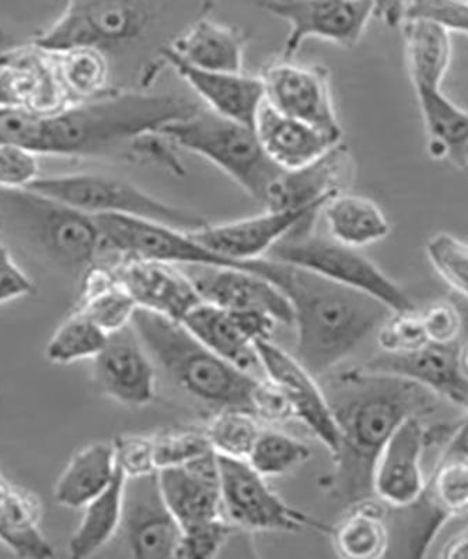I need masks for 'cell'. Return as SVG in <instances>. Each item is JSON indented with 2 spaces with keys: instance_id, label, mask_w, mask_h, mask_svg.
<instances>
[{
  "instance_id": "cell-1",
  "label": "cell",
  "mask_w": 468,
  "mask_h": 559,
  "mask_svg": "<svg viewBox=\"0 0 468 559\" xmlns=\"http://www.w3.org/2000/svg\"><path fill=\"white\" fill-rule=\"evenodd\" d=\"M321 388L340 431V447L320 484L348 507L375 497L377 457L396 429L407 418L432 414L442 399L411 379L366 367L328 372Z\"/></svg>"
},
{
  "instance_id": "cell-2",
  "label": "cell",
  "mask_w": 468,
  "mask_h": 559,
  "mask_svg": "<svg viewBox=\"0 0 468 559\" xmlns=\"http://www.w3.org/2000/svg\"><path fill=\"white\" fill-rule=\"evenodd\" d=\"M198 109L197 103L180 96L108 92L46 114L39 154L141 162L144 139Z\"/></svg>"
},
{
  "instance_id": "cell-3",
  "label": "cell",
  "mask_w": 468,
  "mask_h": 559,
  "mask_svg": "<svg viewBox=\"0 0 468 559\" xmlns=\"http://www.w3.org/2000/svg\"><path fill=\"white\" fill-rule=\"evenodd\" d=\"M272 283L285 293L293 309V356L316 378L340 367L393 313L367 294L292 264L278 262Z\"/></svg>"
},
{
  "instance_id": "cell-4",
  "label": "cell",
  "mask_w": 468,
  "mask_h": 559,
  "mask_svg": "<svg viewBox=\"0 0 468 559\" xmlns=\"http://www.w3.org/2000/svg\"><path fill=\"white\" fill-rule=\"evenodd\" d=\"M131 324L156 368L188 396L215 412L236 408L256 416L264 379L219 357L182 322L138 307Z\"/></svg>"
},
{
  "instance_id": "cell-5",
  "label": "cell",
  "mask_w": 468,
  "mask_h": 559,
  "mask_svg": "<svg viewBox=\"0 0 468 559\" xmlns=\"http://www.w3.org/2000/svg\"><path fill=\"white\" fill-rule=\"evenodd\" d=\"M159 133L173 146L206 158L261 204H266L268 191L283 173L264 152L250 124L208 108L166 124Z\"/></svg>"
},
{
  "instance_id": "cell-6",
  "label": "cell",
  "mask_w": 468,
  "mask_h": 559,
  "mask_svg": "<svg viewBox=\"0 0 468 559\" xmlns=\"http://www.w3.org/2000/svg\"><path fill=\"white\" fill-rule=\"evenodd\" d=\"M167 7L168 0H69L34 47L44 52L132 47L151 35Z\"/></svg>"
},
{
  "instance_id": "cell-7",
  "label": "cell",
  "mask_w": 468,
  "mask_h": 559,
  "mask_svg": "<svg viewBox=\"0 0 468 559\" xmlns=\"http://www.w3.org/2000/svg\"><path fill=\"white\" fill-rule=\"evenodd\" d=\"M308 219L268 252L266 258L317 274L343 287L356 289L385 304L393 312L414 311L416 304L395 280L360 252L330 236L315 233Z\"/></svg>"
},
{
  "instance_id": "cell-8",
  "label": "cell",
  "mask_w": 468,
  "mask_h": 559,
  "mask_svg": "<svg viewBox=\"0 0 468 559\" xmlns=\"http://www.w3.org/2000/svg\"><path fill=\"white\" fill-rule=\"evenodd\" d=\"M27 189L89 216L127 214L184 231H194L208 224L199 214L172 206L112 175L81 173L39 177Z\"/></svg>"
},
{
  "instance_id": "cell-9",
  "label": "cell",
  "mask_w": 468,
  "mask_h": 559,
  "mask_svg": "<svg viewBox=\"0 0 468 559\" xmlns=\"http://www.w3.org/2000/svg\"><path fill=\"white\" fill-rule=\"evenodd\" d=\"M0 213L34 233L55 261L71 269L91 267L102 253V238L93 216L20 189H0Z\"/></svg>"
},
{
  "instance_id": "cell-10",
  "label": "cell",
  "mask_w": 468,
  "mask_h": 559,
  "mask_svg": "<svg viewBox=\"0 0 468 559\" xmlns=\"http://www.w3.org/2000/svg\"><path fill=\"white\" fill-rule=\"evenodd\" d=\"M218 462L223 513L234 527L247 532L296 533L315 528L331 533L328 524L288 506L247 461L218 454Z\"/></svg>"
},
{
  "instance_id": "cell-11",
  "label": "cell",
  "mask_w": 468,
  "mask_h": 559,
  "mask_svg": "<svg viewBox=\"0 0 468 559\" xmlns=\"http://www.w3.org/2000/svg\"><path fill=\"white\" fill-rule=\"evenodd\" d=\"M258 7L289 24L282 59L295 58L308 38L351 49L375 17L373 0H260Z\"/></svg>"
},
{
  "instance_id": "cell-12",
  "label": "cell",
  "mask_w": 468,
  "mask_h": 559,
  "mask_svg": "<svg viewBox=\"0 0 468 559\" xmlns=\"http://www.w3.org/2000/svg\"><path fill=\"white\" fill-rule=\"evenodd\" d=\"M260 78L266 102L277 111L342 139L327 68L280 58L267 63Z\"/></svg>"
},
{
  "instance_id": "cell-13",
  "label": "cell",
  "mask_w": 468,
  "mask_h": 559,
  "mask_svg": "<svg viewBox=\"0 0 468 559\" xmlns=\"http://www.w3.org/2000/svg\"><path fill=\"white\" fill-rule=\"evenodd\" d=\"M326 202L293 209H267L257 216L222 224H207L188 231L196 241L234 262L256 261L303 223L316 218Z\"/></svg>"
},
{
  "instance_id": "cell-14",
  "label": "cell",
  "mask_w": 468,
  "mask_h": 559,
  "mask_svg": "<svg viewBox=\"0 0 468 559\" xmlns=\"http://www.w3.org/2000/svg\"><path fill=\"white\" fill-rule=\"evenodd\" d=\"M256 348L261 371L285 397L293 417L301 419L334 456L340 447V431L321 383L293 354L271 341H258Z\"/></svg>"
},
{
  "instance_id": "cell-15",
  "label": "cell",
  "mask_w": 468,
  "mask_h": 559,
  "mask_svg": "<svg viewBox=\"0 0 468 559\" xmlns=\"http://www.w3.org/2000/svg\"><path fill=\"white\" fill-rule=\"evenodd\" d=\"M121 528L133 558H177L183 531L163 497L159 472L127 478Z\"/></svg>"
},
{
  "instance_id": "cell-16",
  "label": "cell",
  "mask_w": 468,
  "mask_h": 559,
  "mask_svg": "<svg viewBox=\"0 0 468 559\" xmlns=\"http://www.w3.org/2000/svg\"><path fill=\"white\" fill-rule=\"evenodd\" d=\"M156 369L131 323L109 333L106 346L93 358V379L100 393L129 407L153 401Z\"/></svg>"
},
{
  "instance_id": "cell-17",
  "label": "cell",
  "mask_w": 468,
  "mask_h": 559,
  "mask_svg": "<svg viewBox=\"0 0 468 559\" xmlns=\"http://www.w3.org/2000/svg\"><path fill=\"white\" fill-rule=\"evenodd\" d=\"M423 417L407 418L396 429L386 447L378 454L373 491L375 497L393 509L414 506L426 488L423 476V453L431 438Z\"/></svg>"
},
{
  "instance_id": "cell-18",
  "label": "cell",
  "mask_w": 468,
  "mask_h": 559,
  "mask_svg": "<svg viewBox=\"0 0 468 559\" xmlns=\"http://www.w3.org/2000/svg\"><path fill=\"white\" fill-rule=\"evenodd\" d=\"M203 302L232 312L271 314L278 323L293 326V309L285 293L270 280L243 269L180 266Z\"/></svg>"
},
{
  "instance_id": "cell-19",
  "label": "cell",
  "mask_w": 468,
  "mask_h": 559,
  "mask_svg": "<svg viewBox=\"0 0 468 559\" xmlns=\"http://www.w3.org/2000/svg\"><path fill=\"white\" fill-rule=\"evenodd\" d=\"M112 271L139 308L173 321L183 322L186 314L202 302L191 280L177 264L121 258Z\"/></svg>"
},
{
  "instance_id": "cell-20",
  "label": "cell",
  "mask_w": 468,
  "mask_h": 559,
  "mask_svg": "<svg viewBox=\"0 0 468 559\" xmlns=\"http://www.w3.org/2000/svg\"><path fill=\"white\" fill-rule=\"evenodd\" d=\"M159 483L182 531L226 518L215 452L203 454L183 466L162 468Z\"/></svg>"
},
{
  "instance_id": "cell-21",
  "label": "cell",
  "mask_w": 468,
  "mask_h": 559,
  "mask_svg": "<svg viewBox=\"0 0 468 559\" xmlns=\"http://www.w3.org/2000/svg\"><path fill=\"white\" fill-rule=\"evenodd\" d=\"M157 55L164 67H171L208 109L253 127L258 109L266 102L260 76L194 68L177 58L166 45L159 48Z\"/></svg>"
},
{
  "instance_id": "cell-22",
  "label": "cell",
  "mask_w": 468,
  "mask_h": 559,
  "mask_svg": "<svg viewBox=\"0 0 468 559\" xmlns=\"http://www.w3.org/2000/svg\"><path fill=\"white\" fill-rule=\"evenodd\" d=\"M355 169L351 150L337 143L308 166L283 171L268 191L264 206L293 209L327 202L338 193L350 192Z\"/></svg>"
},
{
  "instance_id": "cell-23",
  "label": "cell",
  "mask_w": 468,
  "mask_h": 559,
  "mask_svg": "<svg viewBox=\"0 0 468 559\" xmlns=\"http://www.w3.org/2000/svg\"><path fill=\"white\" fill-rule=\"evenodd\" d=\"M457 347L426 344L410 354H387L372 359L366 368L411 379L453 406L468 411V381L459 368Z\"/></svg>"
},
{
  "instance_id": "cell-24",
  "label": "cell",
  "mask_w": 468,
  "mask_h": 559,
  "mask_svg": "<svg viewBox=\"0 0 468 559\" xmlns=\"http://www.w3.org/2000/svg\"><path fill=\"white\" fill-rule=\"evenodd\" d=\"M253 128L264 152L283 171L308 166L342 140L277 111L267 102L258 109Z\"/></svg>"
},
{
  "instance_id": "cell-25",
  "label": "cell",
  "mask_w": 468,
  "mask_h": 559,
  "mask_svg": "<svg viewBox=\"0 0 468 559\" xmlns=\"http://www.w3.org/2000/svg\"><path fill=\"white\" fill-rule=\"evenodd\" d=\"M248 35L243 29L199 14L166 47L194 68L213 72H243Z\"/></svg>"
},
{
  "instance_id": "cell-26",
  "label": "cell",
  "mask_w": 468,
  "mask_h": 559,
  "mask_svg": "<svg viewBox=\"0 0 468 559\" xmlns=\"http://www.w3.org/2000/svg\"><path fill=\"white\" fill-rule=\"evenodd\" d=\"M42 503L33 492L14 486L0 473V542L22 558L55 556L42 528Z\"/></svg>"
},
{
  "instance_id": "cell-27",
  "label": "cell",
  "mask_w": 468,
  "mask_h": 559,
  "mask_svg": "<svg viewBox=\"0 0 468 559\" xmlns=\"http://www.w3.org/2000/svg\"><path fill=\"white\" fill-rule=\"evenodd\" d=\"M385 503L376 497L348 506L341 521L331 526L334 550L350 559H377L391 548V528Z\"/></svg>"
},
{
  "instance_id": "cell-28",
  "label": "cell",
  "mask_w": 468,
  "mask_h": 559,
  "mask_svg": "<svg viewBox=\"0 0 468 559\" xmlns=\"http://www.w3.org/2000/svg\"><path fill=\"white\" fill-rule=\"evenodd\" d=\"M182 323L203 346L234 367L250 373L261 369L256 343L243 331L231 311L202 301L186 314Z\"/></svg>"
},
{
  "instance_id": "cell-29",
  "label": "cell",
  "mask_w": 468,
  "mask_h": 559,
  "mask_svg": "<svg viewBox=\"0 0 468 559\" xmlns=\"http://www.w3.org/2000/svg\"><path fill=\"white\" fill-rule=\"evenodd\" d=\"M118 471L114 445L92 443L73 454L54 488L59 506L84 508L112 484Z\"/></svg>"
},
{
  "instance_id": "cell-30",
  "label": "cell",
  "mask_w": 468,
  "mask_h": 559,
  "mask_svg": "<svg viewBox=\"0 0 468 559\" xmlns=\"http://www.w3.org/2000/svg\"><path fill=\"white\" fill-rule=\"evenodd\" d=\"M321 213L328 236L348 247H367L382 241L391 231L386 214L372 199L350 192L328 199Z\"/></svg>"
},
{
  "instance_id": "cell-31",
  "label": "cell",
  "mask_w": 468,
  "mask_h": 559,
  "mask_svg": "<svg viewBox=\"0 0 468 559\" xmlns=\"http://www.w3.org/2000/svg\"><path fill=\"white\" fill-rule=\"evenodd\" d=\"M416 94L430 134L431 156L449 158L456 167L466 168L468 112L451 102L441 87L416 88Z\"/></svg>"
},
{
  "instance_id": "cell-32",
  "label": "cell",
  "mask_w": 468,
  "mask_h": 559,
  "mask_svg": "<svg viewBox=\"0 0 468 559\" xmlns=\"http://www.w3.org/2000/svg\"><path fill=\"white\" fill-rule=\"evenodd\" d=\"M126 483L127 477L118 468L112 484L84 507L82 521L68 544L72 558L83 559L94 556L119 532L122 523Z\"/></svg>"
},
{
  "instance_id": "cell-33",
  "label": "cell",
  "mask_w": 468,
  "mask_h": 559,
  "mask_svg": "<svg viewBox=\"0 0 468 559\" xmlns=\"http://www.w3.org/2000/svg\"><path fill=\"white\" fill-rule=\"evenodd\" d=\"M401 26L412 86L441 87L452 61L451 33L426 22H402Z\"/></svg>"
},
{
  "instance_id": "cell-34",
  "label": "cell",
  "mask_w": 468,
  "mask_h": 559,
  "mask_svg": "<svg viewBox=\"0 0 468 559\" xmlns=\"http://www.w3.org/2000/svg\"><path fill=\"white\" fill-rule=\"evenodd\" d=\"M51 57L68 104L86 102L108 93L109 64L106 52L96 48H72L47 52Z\"/></svg>"
},
{
  "instance_id": "cell-35",
  "label": "cell",
  "mask_w": 468,
  "mask_h": 559,
  "mask_svg": "<svg viewBox=\"0 0 468 559\" xmlns=\"http://www.w3.org/2000/svg\"><path fill=\"white\" fill-rule=\"evenodd\" d=\"M137 302L118 283L112 267H94L84 280L78 311L86 314L106 333L128 326L137 311Z\"/></svg>"
},
{
  "instance_id": "cell-36",
  "label": "cell",
  "mask_w": 468,
  "mask_h": 559,
  "mask_svg": "<svg viewBox=\"0 0 468 559\" xmlns=\"http://www.w3.org/2000/svg\"><path fill=\"white\" fill-rule=\"evenodd\" d=\"M442 524L468 513V456L443 453L421 498Z\"/></svg>"
},
{
  "instance_id": "cell-37",
  "label": "cell",
  "mask_w": 468,
  "mask_h": 559,
  "mask_svg": "<svg viewBox=\"0 0 468 559\" xmlns=\"http://www.w3.org/2000/svg\"><path fill=\"white\" fill-rule=\"evenodd\" d=\"M108 333L81 311L73 312L49 338L46 356L57 366L94 358L106 346Z\"/></svg>"
},
{
  "instance_id": "cell-38",
  "label": "cell",
  "mask_w": 468,
  "mask_h": 559,
  "mask_svg": "<svg viewBox=\"0 0 468 559\" xmlns=\"http://www.w3.org/2000/svg\"><path fill=\"white\" fill-rule=\"evenodd\" d=\"M312 456L301 439L276 429H261L247 462L262 477H280L295 471Z\"/></svg>"
},
{
  "instance_id": "cell-39",
  "label": "cell",
  "mask_w": 468,
  "mask_h": 559,
  "mask_svg": "<svg viewBox=\"0 0 468 559\" xmlns=\"http://www.w3.org/2000/svg\"><path fill=\"white\" fill-rule=\"evenodd\" d=\"M260 432L258 418L236 408L217 412L206 431L215 453L238 461H247Z\"/></svg>"
},
{
  "instance_id": "cell-40",
  "label": "cell",
  "mask_w": 468,
  "mask_h": 559,
  "mask_svg": "<svg viewBox=\"0 0 468 559\" xmlns=\"http://www.w3.org/2000/svg\"><path fill=\"white\" fill-rule=\"evenodd\" d=\"M425 251L437 274L468 304V242L437 233L428 239Z\"/></svg>"
},
{
  "instance_id": "cell-41",
  "label": "cell",
  "mask_w": 468,
  "mask_h": 559,
  "mask_svg": "<svg viewBox=\"0 0 468 559\" xmlns=\"http://www.w3.org/2000/svg\"><path fill=\"white\" fill-rule=\"evenodd\" d=\"M420 313L431 344L457 347L468 336V313L459 304L436 301Z\"/></svg>"
},
{
  "instance_id": "cell-42",
  "label": "cell",
  "mask_w": 468,
  "mask_h": 559,
  "mask_svg": "<svg viewBox=\"0 0 468 559\" xmlns=\"http://www.w3.org/2000/svg\"><path fill=\"white\" fill-rule=\"evenodd\" d=\"M376 334L378 347L387 354H410L430 344L421 313L417 309L393 312Z\"/></svg>"
},
{
  "instance_id": "cell-43",
  "label": "cell",
  "mask_w": 468,
  "mask_h": 559,
  "mask_svg": "<svg viewBox=\"0 0 468 559\" xmlns=\"http://www.w3.org/2000/svg\"><path fill=\"white\" fill-rule=\"evenodd\" d=\"M153 448L157 471L183 466L213 451L207 433L192 431V429L153 437Z\"/></svg>"
},
{
  "instance_id": "cell-44",
  "label": "cell",
  "mask_w": 468,
  "mask_h": 559,
  "mask_svg": "<svg viewBox=\"0 0 468 559\" xmlns=\"http://www.w3.org/2000/svg\"><path fill=\"white\" fill-rule=\"evenodd\" d=\"M402 22H426L468 35V0H407Z\"/></svg>"
},
{
  "instance_id": "cell-45",
  "label": "cell",
  "mask_w": 468,
  "mask_h": 559,
  "mask_svg": "<svg viewBox=\"0 0 468 559\" xmlns=\"http://www.w3.org/2000/svg\"><path fill=\"white\" fill-rule=\"evenodd\" d=\"M234 526L226 518L183 531L177 558L208 559L217 557L231 540Z\"/></svg>"
},
{
  "instance_id": "cell-46",
  "label": "cell",
  "mask_w": 468,
  "mask_h": 559,
  "mask_svg": "<svg viewBox=\"0 0 468 559\" xmlns=\"http://www.w3.org/2000/svg\"><path fill=\"white\" fill-rule=\"evenodd\" d=\"M39 177L38 154L13 144H0V189H27Z\"/></svg>"
},
{
  "instance_id": "cell-47",
  "label": "cell",
  "mask_w": 468,
  "mask_h": 559,
  "mask_svg": "<svg viewBox=\"0 0 468 559\" xmlns=\"http://www.w3.org/2000/svg\"><path fill=\"white\" fill-rule=\"evenodd\" d=\"M119 471L127 478L147 476L156 473L153 438L142 436H121L113 443Z\"/></svg>"
},
{
  "instance_id": "cell-48",
  "label": "cell",
  "mask_w": 468,
  "mask_h": 559,
  "mask_svg": "<svg viewBox=\"0 0 468 559\" xmlns=\"http://www.w3.org/2000/svg\"><path fill=\"white\" fill-rule=\"evenodd\" d=\"M34 292V284L17 266L7 243L0 238V304L16 301Z\"/></svg>"
},
{
  "instance_id": "cell-49",
  "label": "cell",
  "mask_w": 468,
  "mask_h": 559,
  "mask_svg": "<svg viewBox=\"0 0 468 559\" xmlns=\"http://www.w3.org/2000/svg\"><path fill=\"white\" fill-rule=\"evenodd\" d=\"M373 3L376 19L385 22L388 27L401 26L407 0H373Z\"/></svg>"
},
{
  "instance_id": "cell-50",
  "label": "cell",
  "mask_w": 468,
  "mask_h": 559,
  "mask_svg": "<svg viewBox=\"0 0 468 559\" xmlns=\"http://www.w3.org/2000/svg\"><path fill=\"white\" fill-rule=\"evenodd\" d=\"M440 557L443 559H468V524L445 543Z\"/></svg>"
},
{
  "instance_id": "cell-51",
  "label": "cell",
  "mask_w": 468,
  "mask_h": 559,
  "mask_svg": "<svg viewBox=\"0 0 468 559\" xmlns=\"http://www.w3.org/2000/svg\"><path fill=\"white\" fill-rule=\"evenodd\" d=\"M445 452L468 456V411L465 419L453 431L451 442L447 443Z\"/></svg>"
},
{
  "instance_id": "cell-52",
  "label": "cell",
  "mask_w": 468,
  "mask_h": 559,
  "mask_svg": "<svg viewBox=\"0 0 468 559\" xmlns=\"http://www.w3.org/2000/svg\"><path fill=\"white\" fill-rule=\"evenodd\" d=\"M457 359H459V368L463 377L468 381V336L463 341L459 349H457Z\"/></svg>"
},
{
  "instance_id": "cell-53",
  "label": "cell",
  "mask_w": 468,
  "mask_h": 559,
  "mask_svg": "<svg viewBox=\"0 0 468 559\" xmlns=\"http://www.w3.org/2000/svg\"><path fill=\"white\" fill-rule=\"evenodd\" d=\"M0 105H8L7 88H4L2 76H0Z\"/></svg>"
},
{
  "instance_id": "cell-54",
  "label": "cell",
  "mask_w": 468,
  "mask_h": 559,
  "mask_svg": "<svg viewBox=\"0 0 468 559\" xmlns=\"http://www.w3.org/2000/svg\"><path fill=\"white\" fill-rule=\"evenodd\" d=\"M465 159H466V168L468 169V143H467V147H466Z\"/></svg>"
}]
</instances>
